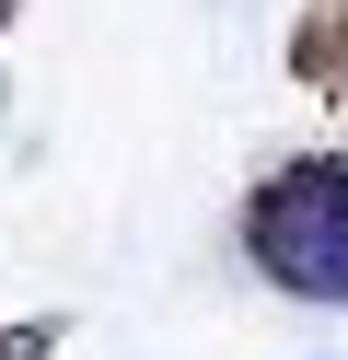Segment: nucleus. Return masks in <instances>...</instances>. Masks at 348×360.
<instances>
[{
	"instance_id": "2",
	"label": "nucleus",
	"mask_w": 348,
	"mask_h": 360,
	"mask_svg": "<svg viewBox=\"0 0 348 360\" xmlns=\"http://www.w3.org/2000/svg\"><path fill=\"white\" fill-rule=\"evenodd\" d=\"M290 70L314 82V94H348V0H314L290 24Z\"/></svg>"
},
{
	"instance_id": "1",
	"label": "nucleus",
	"mask_w": 348,
	"mask_h": 360,
	"mask_svg": "<svg viewBox=\"0 0 348 360\" xmlns=\"http://www.w3.org/2000/svg\"><path fill=\"white\" fill-rule=\"evenodd\" d=\"M244 256L290 302H348V151H290L244 198Z\"/></svg>"
},
{
	"instance_id": "4",
	"label": "nucleus",
	"mask_w": 348,
	"mask_h": 360,
	"mask_svg": "<svg viewBox=\"0 0 348 360\" xmlns=\"http://www.w3.org/2000/svg\"><path fill=\"white\" fill-rule=\"evenodd\" d=\"M12 12H23V0H0V24H12Z\"/></svg>"
},
{
	"instance_id": "3",
	"label": "nucleus",
	"mask_w": 348,
	"mask_h": 360,
	"mask_svg": "<svg viewBox=\"0 0 348 360\" xmlns=\"http://www.w3.org/2000/svg\"><path fill=\"white\" fill-rule=\"evenodd\" d=\"M46 349H58V326H46V314H35V326H0V360H46Z\"/></svg>"
}]
</instances>
